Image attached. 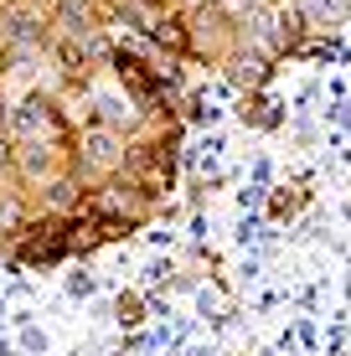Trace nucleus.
Returning <instances> with one entry per match:
<instances>
[{
  "instance_id": "2",
  "label": "nucleus",
  "mask_w": 351,
  "mask_h": 356,
  "mask_svg": "<svg viewBox=\"0 0 351 356\" xmlns=\"http://www.w3.org/2000/svg\"><path fill=\"white\" fill-rule=\"evenodd\" d=\"M6 243L16 248L21 264L31 268H52L67 259V217H31L16 232H6Z\"/></svg>"
},
{
  "instance_id": "4",
  "label": "nucleus",
  "mask_w": 351,
  "mask_h": 356,
  "mask_svg": "<svg viewBox=\"0 0 351 356\" xmlns=\"http://www.w3.org/2000/svg\"><path fill=\"white\" fill-rule=\"evenodd\" d=\"M119 165H124V134H114V129H93L83 134V145H78V155H72V176H93V181H108V176H119Z\"/></svg>"
},
{
  "instance_id": "13",
  "label": "nucleus",
  "mask_w": 351,
  "mask_h": 356,
  "mask_svg": "<svg viewBox=\"0 0 351 356\" xmlns=\"http://www.w3.org/2000/svg\"><path fill=\"white\" fill-rule=\"evenodd\" d=\"M243 119H248V124H259V129H279V108H274L263 93H248L243 98Z\"/></svg>"
},
{
  "instance_id": "11",
  "label": "nucleus",
  "mask_w": 351,
  "mask_h": 356,
  "mask_svg": "<svg viewBox=\"0 0 351 356\" xmlns=\"http://www.w3.org/2000/svg\"><path fill=\"white\" fill-rule=\"evenodd\" d=\"M227 63H233V67H227V72H233V83H238V88H248V93L269 78V57H263V52H243V57H227Z\"/></svg>"
},
{
  "instance_id": "1",
  "label": "nucleus",
  "mask_w": 351,
  "mask_h": 356,
  "mask_svg": "<svg viewBox=\"0 0 351 356\" xmlns=\"http://www.w3.org/2000/svg\"><path fill=\"white\" fill-rule=\"evenodd\" d=\"M186 36H191V57H202V63H227V57L238 52V21L227 16L222 6H197L186 10Z\"/></svg>"
},
{
  "instance_id": "8",
  "label": "nucleus",
  "mask_w": 351,
  "mask_h": 356,
  "mask_svg": "<svg viewBox=\"0 0 351 356\" xmlns=\"http://www.w3.org/2000/svg\"><path fill=\"white\" fill-rule=\"evenodd\" d=\"M150 36L155 47H165L171 57H191V36H186V10H165V16L150 21Z\"/></svg>"
},
{
  "instance_id": "16",
  "label": "nucleus",
  "mask_w": 351,
  "mask_h": 356,
  "mask_svg": "<svg viewBox=\"0 0 351 356\" xmlns=\"http://www.w3.org/2000/svg\"><path fill=\"white\" fill-rule=\"evenodd\" d=\"M0 78H6V47H0Z\"/></svg>"
},
{
  "instance_id": "5",
  "label": "nucleus",
  "mask_w": 351,
  "mask_h": 356,
  "mask_svg": "<svg viewBox=\"0 0 351 356\" xmlns=\"http://www.w3.org/2000/svg\"><path fill=\"white\" fill-rule=\"evenodd\" d=\"M10 129H16L21 140H52V145H67V119H63V108H57V98H47V93H31L26 104L10 114Z\"/></svg>"
},
{
  "instance_id": "14",
  "label": "nucleus",
  "mask_w": 351,
  "mask_h": 356,
  "mask_svg": "<svg viewBox=\"0 0 351 356\" xmlns=\"http://www.w3.org/2000/svg\"><path fill=\"white\" fill-rule=\"evenodd\" d=\"M300 207H305V191H300V186H284V191H279V196L269 202V212H274V217L284 222V217H295Z\"/></svg>"
},
{
  "instance_id": "10",
  "label": "nucleus",
  "mask_w": 351,
  "mask_h": 356,
  "mask_svg": "<svg viewBox=\"0 0 351 356\" xmlns=\"http://www.w3.org/2000/svg\"><path fill=\"white\" fill-rule=\"evenodd\" d=\"M42 191H47V212H52V217H67V212L83 207V191H78V176H72V170H67V176H52Z\"/></svg>"
},
{
  "instance_id": "3",
  "label": "nucleus",
  "mask_w": 351,
  "mask_h": 356,
  "mask_svg": "<svg viewBox=\"0 0 351 356\" xmlns=\"http://www.w3.org/2000/svg\"><path fill=\"white\" fill-rule=\"evenodd\" d=\"M108 67H114V78L124 83V98L140 108V114H161V93H165V78H161V67H150L145 57L135 52H124V47H114V57H108Z\"/></svg>"
},
{
  "instance_id": "7",
  "label": "nucleus",
  "mask_w": 351,
  "mask_h": 356,
  "mask_svg": "<svg viewBox=\"0 0 351 356\" xmlns=\"http://www.w3.org/2000/svg\"><path fill=\"white\" fill-rule=\"evenodd\" d=\"M16 170H21V181H52V176H67L63 150H57L52 140H21Z\"/></svg>"
},
{
  "instance_id": "9",
  "label": "nucleus",
  "mask_w": 351,
  "mask_h": 356,
  "mask_svg": "<svg viewBox=\"0 0 351 356\" xmlns=\"http://www.w3.org/2000/svg\"><path fill=\"white\" fill-rule=\"evenodd\" d=\"M135 119H140V108L135 104H129V98H108V93H99V98H93V129H129V124H135Z\"/></svg>"
},
{
  "instance_id": "12",
  "label": "nucleus",
  "mask_w": 351,
  "mask_h": 356,
  "mask_svg": "<svg viewBox=\"0 0 351 356\" xmlns=\"http://www.w3.org/2000/svg\"><path fill=\"white\" fill-rule=\"evenodd\" d=\"M295 10L310 21V26H336V21L351 16V0H300Z\"/></svg>"
},
{
  "instance_id": "15",
  "label": "nucleus",
  "mask_w": 351,
  "mask_h": 356,
  "mask_svg": "<svg viewBox=\"0 0 351 356\" xmlns=\"http://www.w3.org/2000/svg\"><path fill=\"white\" fill-rule=\"evenodd\" d=\"M119 321H129V325L140 321V300H135V294H129V300H119Z\"/></svg>"
},
{
  "instance_id": "6",
  "label": "nucleus",
  "mask_w": 351,
  "mask_h": 356,
  "mask_svg": "<svg viewBox=\"0 0 351 356\" xmlns=\"http://www.w3.org/2000/svg\"><path fill=\"white\" fill-rule=\"evenodd\" d=\"M52 21L42 16L36 0H16V6H0V47H42Z\"/></svg>"
}]
</instances>
